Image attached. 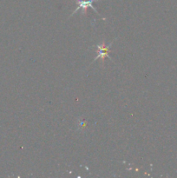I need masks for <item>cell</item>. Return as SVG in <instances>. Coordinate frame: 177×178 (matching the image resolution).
I'll return each instance as SVG.
<instances>
[{
    "instance_id": "cell-2",
    "label": "cell",
    "mask_w": 177,
    "mask_h": 178,
    "mask_svg": "<svg viewBox=\"0 0 177 178\" xmlns=\"http://www.w3.org/2000/svg\"><path fill=\"white\" fill-rule=\"evenodd\" d=\"M115 41V39L109 44V45H106V44H105V42L103 41L102 44H100V45H97V53H98V55H97V57H96L95 58H94V60H93L92 63H94L95 61H97V59H99V58H101L102 59V63L103 64H104V59L106 58V57H108V58H109L110 60H112L113 59L110 57V56H109V52L111 51H110V49H109V46L112 45L113 42ZM91 63V64H92Z\"/></svg>"
},
{
    "instance_id": "cell-1",
    "label": "cell",
    "mask_w": 177,
    "mask_h": 178,
    "mask_svg": "<svg viewBox=\"0 0 177 178\" xmlns=\"http://www.w3.org/2000/svg\"><path fill=\"white\" fill-rule=\"evenodd\" d=\"M100 0H77V7L75 10L74 12L71 13L70 17H72L73 15H75L78 11H82V14L83 15H86L87 14V12H88V8H91L94 11V12L97 13L98 16H100L102 17V15H100V13L97 12V8H95V6L93 5V3L94 2H98Z\"/></svg>"
}]
</instances>
